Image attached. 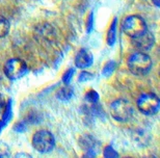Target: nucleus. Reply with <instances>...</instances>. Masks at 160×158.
Listing matches in <instances>:
<instances>
[{"instance_id": "obj_17", "label": "nucleus", "mask_w": 160, "mask_h": 158, "mask_svg": "<svg viewBox=\"0 0 160 158\" xmlns=\"http://www.w3.org/2000/svg\"><path fill=\"white\" fill-rule=\"evenodd\" d=\"M92 15H91L88 17V32L92 29Z\"/></svg>"}, {"instance_id": "obj_11", "label": "nucleus", "mask_w": 160, "mask_h": 158, "mask_svg": "<svg viewBox=\"0 0 160 158\" xmlns=\"http://www.w3.org/2000/svg\"><path fill=\"white\" fill-rule=\"evenodd\" d=\"M73 95V91L70 88H62L60 89L58 93H57V98L60 100H63V101H67L72 97Z\"/></svg>"}, {"instance_id": "obj_5", "label": "nucleus", "mask_w": 160, "mask_h": 158, "mask_svg": "<svg viewBox=\"0 0 160 158\" xmlns=\"http://www.w3.org/2000/svg\"><path fill=\"white\" fill-rule=\"evenodd\" d=\"M160 101L158 97L154 94H143L138 98L137 107L145 115H155L158 111Z\"/></svg>"}, {"instance_id": "obj_10", "label": "nucleus", "mask_w": 160, "mask_h": 158, "mask_svg": "<svg viewBox=\"0 0 160 158\" xmlns=\"http://www.w3.org/2000/svg\"><path fill=\"white\" fill-rule=\"evenodd\" d=\"M9 30V23L4 17L0 16V38L5 37Z\"/></svg>"}, {"instance_id": "obj_18", "label": "nucleus", "mask_w": 160, "mask_h": 158, "mask_svg": "<svg viewBox=\"0 0 160 158\" xmlns=\"http://www.w3.org/2000/svg\"><path fill=\"white\" fill-rule=\"evenodd\" d=\"M153 1H154V3H155V5H156V6H159V5H160L159 0H153Z\"/></svg>"}, {"instance_id": "obj_14", "label": "nucleus", "mask_w": 160, "mask_h": 158, "mask_svg": "<svg viewBox=\"0 0 160 158\" xmlns=\"http://www.w3.org/2000/svg\"><path fill=\"white\" fill-rule=\"evenodd\" d=\"M104 155L105 157H118V153L116 151H113L111 147H107L104 151Z\"/></svg>"}, {"instance_id": "obj_15", "label": "nucleus", "mask_w": 160, "mask_h": 158, "mask_svg": "<svg viewBox=\"0 0 160 158\" xmlns=\"http://www.w3.org/2000/svg\"><path fill=\"white\" fill-rule=\"evenodd\" d=\"M92 77V74H89L88 72H82L81 75H80L79 77V80L80 81H88V80H89Z\"/></svg>"}, {"instance_id": "obj_3", "label": "nucleus", "mask_w": 160, "mask_h": 158, "mask_svg": "<svg viewBox=\"0 0 160 158\" xmlns=\"http://www.w3.org/2000/svg\"><path fill=\"white\" fill-rule=\"evenodd\" d=\"M110 112L111 115L119 122H126L132 117L133 115V107L130 102L126 100L119 99L116 100L112 104L110 105Z\"/></svg>"}, {"instance_id": "obj_2", "label": "nucleus", "mask_w": 160, "mask_h": 158, "mask_svg": "<svg viewBox=\"0 0 160 158\" xmlns=\"http://www.w3.org/2000/svg\"><path fill=\"white\" fill-rule=\"evenodd\" d=\"M54 136L47 130H40L33 135L32 145L34 149L41 153H48L54 148Z\"/></svg>"}, {"instance_id": "obj_9", "label": "nucleus", "mask_w": 160, "mask_h": 158, "mask_svg": "<svg viewBox=\"0 0 160 158\" xmlns=\"http://www.w3.org/2000/svg\"><path fill=\"white\" fill-rule=\"evenodd\" d=\"M116 27H117V19H114L112 24L109 28V31H108V35H107V43L108 45L112 46L116 42Z\"/></svg>"}, {"instance_id": "obj_13", "label": "nucleus", "mask_w": 160, "mask_h": 158, "mask_svg": "<svg viewBox=\"0 0 160 158\" xmlns=\"http://www.w3.org/2000/svg\"><path fill=\"white\" fill-rule=\"evenodd\" d=\"M114 68H116V64H114L113 62L107 63L106 66H105L104 69H103V75L104 76H109L110 74L113 72Z\"/></svg>"}, {"instance_id": "obj_16", "label": "nucleus", "mask_w": 160, "mask_h": 158, "mask_svg": "<svg viewBox=\"0 0 160 158\" xmlns=\"http://www.w3.org/2000/svg\"><path fill=\"white\" fill-rule=\"evenodd\" d=\"M73 70H70V71H68L65 75H63V77H62V80H63V82L65 83H69L70 82V80H71V78H72V76H73Z\"/></svg>"}, {"instance_id": "obj_12", "label": "nucleus", "mask_w": 160, "mask_h": 158, "mask_svg": "<svg viewBox=\"0 0 160 158\" xmlns=\"http://www.w3.org/2000/svg\"><path fill=\"white\" fill-rule=\"evenodd\" d=\"M85 99L88 100V102H91V103H92V104H95V103H97V102H98V100H99V95H98L95 91H91V92H88V94H86Z\"/></svg>"}, {"instance_id": "obj_4", "label": "nucleus", "mask_w": 160, "mask_h": 158, "mask_svg": "<svg viewBox=\"0 0 160 158\" xmlns=\"http://www.w3.org/2000/svg\"><path fill=\"white\" fill-rule=\"evenodd\" d=\"M123 30L127 35L134 38L145 32L147 30V25L142 17L134 15L125 19L123 23Z\"/></svg>"}, {"instance_id": "obj_1", "label": "nucleus", "mask_w": 160, "mask_h": 158, "mask_svg": "<svg viewBox=\"0 0 160 158\" xmlns=\"http://www.w3.org/2000/svg\"><path fill=\"white\" fill-rule=\"evenodd\" d=\"M128 68L135 75H145L151 70L152 60L143 52H137L129 57Z\"/></svg>"}, {"instance_id": "obj_6", "label": "nucleus", "mask_w": 160, "mask_h": 158, "mask_svg": "<svg viewBox=\"0 0 160 158\" xmlns=\"http://www.w3.org/2000/svg\"><path fill=\"white\" fill-rule=\"evenodd\" d=\"M27 66L22 59H9L4 66V73L9 79L16 80L23 77L27 73Z\"/></svg>"}, {"instance_id": "obj_7", "label": "nucleus", "mask_w": 160, "mask_h": 158, "mask_svg": "<svg viewBox=\"0 0 160 158\" xmlns=\"http://www.w3.org/2000/svg\"><path fill=\"white\" fill-rule=\"evenodd\" d=\"M132 43L136 49L140 51H148L153 47V45L155 43V38L151 32L146 30L139 35L132 38Z\"/></svg>"}, {"instance_id": "obj_8", "label": "nucleus", "mask_w": 160, "mask_h": 158, "mask_svg": "<svg viewBox=\"0 0 160 158\" xmlns=\"http://www.w3.org/2000/svg\"><path fill=\"white\" fill-rule=\"evenodd\" d=\"M75 64H76V66H77V68L85 69V68L89 67L92 64V55L88 50L81 49L77 53V55H76Z\"/></svg>"}]
</instances>
